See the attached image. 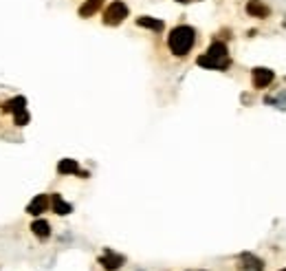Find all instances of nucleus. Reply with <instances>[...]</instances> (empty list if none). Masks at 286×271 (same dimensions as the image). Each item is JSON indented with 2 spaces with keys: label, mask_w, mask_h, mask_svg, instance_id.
Here are the masks:
<instances>
[{
  "label": "nucleus",
  "mask_w": 286,
  "mask_h": 271,
  "mask_svg": "<svg viewBox=\"0 0 286 271\" xmlns=\"http://www.w3.org/2000/svg\"><path fill=\"white\" fill-rule=\"evenodd\" d=\"M194 42H196V31L192 27H187V24H178L167 35V47L176 58H183V55L190 53Z\"/></svg>",
  "instance_id": "nucleus-1"
},
{
  "label": "nucleus",
  "mask_w": 286,
  "mask_h": 271,
  "mask_svg": "<svg viewBox=\"0 0 286 271\" xmlns=\"http://www.w3.org/2000/svg\"><path fill=\"white\" fill-rule=\"evenodd\" d=\"M128 18V4L121 2V0H115V2L108 4V9L104 11V24L108 27H117Z\"/></svg>",
  "instance_id": "nucleus-2"
},
{
  "label": "nucleus",
  "mask_w": 286,
  "mask_h": 271,
  "mask_svg": "<svg viewBox=\"0 0 286 271\" xmlns=\"http://www.w3.org/2000/svg\"><path fill=\"white\" fill-rule=\"evenodd\" d=\"M273 80H275V73L271 69H264V66H258V69H253V73H251L253 89H267Z\"/></svg>",
  "instance_id": "nucleus-3"
},
{
  "label": "nucleus",
  "mask_w": 286,
  "mask_h": 271,
  "mask_svg": "<svg viewBox=\"0 0 286 271\" xmlns=\"http://www.w3.org/2000/svg\"><path fill=\"white\" fill-rule=\"evenodd\" d=\"M124 263H126L124 256L115 254L112 249H106L104 256L99 258V265H101V267H104L106 271H117V269H121V267H124Z\"/></svg>",
  "instance_id": "nucleus-4"
},
{
  "label": "nucleus",
  "mask_w": 286,
  "mask_h": 271,
  "mask_svg": "<svg viewBox=\"0 0 286 271\" xmlns=\"http://www.w3.org/2000/svg\"><path fill=\"white\" fill-rule=\"evenodd\" d=\"M229 64H231V60H229V58H214V55H207V53L198 58V66H203V69L224 71V69H229Z\"/></svg>",
  "instance_id": "nucleus-5"
},
{
  "label": "nucleus",
  "mask_w": 286,
  "mask_h": 271,
  "mask_svg": "<svg viewBox=\"0 0 286 271\" xmlns=\"http://www.w3.org/2000/svg\"><path fill=\"white\" fill-rule=\"evenodd\" d=\"M49 205H51V203H49L47 194H38V196H35L33 201L27 205V214H31V216H40L42 212H47Z\"/></svg>",
  "instance_id": "nucleus-6"
},
{
  "label": "nucleus",
  "mask_w": 286,
  "mask_h": 271,
  "mask_svg": "<svg viewBox=\"0 0 286 271\" xmlns=\"http://www.w3.org/2000/svg\"><path fill=\"white\" fill-rule=\"evenodd\" d=\"M247 13H249V16H253V18H269L271 9L262 2V0H249V2H247Z\"/></svg>",
  "instance_id": "nucleus-7"
},
{
  "label": "nucleus",
  "mask_w": 286,
  "mask_h": 271,
  "mask_svg": "<svg viewBox=\"0 0 286 271\" xmlns=\"http://www.w3.org/2000/svg\"><path fill=\"white\" fill-rule=\"evenodd\" d=\"M240 260H242L240 267H244L247 271H262L264 269V263L260 258H255L253 254H242V256H240Z\"/></svg>",
  "instance_id": "nucleus-8"
},
{
  "label": "nucleus",
  "mask_w": 286,
  "mask_h": 271,
  "mask_svg": "<svg viewBox=\"0 0 286 271\" xmlns=\"http://www.w3.org/2000/svg\"><path fill=\"white\" fill-rule=\"evenodd\" d=\"M51 207H53V212L60 214V216H66V214L73 212V207H71L60 194H53V196H51Z\"/></svg>",
  "instance_id": "nucleus-9"
},
{
  "label": "nucleus",
  "mask_w": 286,
  "mask_h": 271,
  "mask_svg": "<svg viewBox=\"0 0 286 271\" xmlns=\"http://www.w3.org/2000/svg\"><path fill=\"white\" fill-rule=\"evenodd\" d=\"M101 4H104V0H86V2L79 7V16L81 18H90L93 13L99 11Z\"/></svg>",
  "instance_id": "nucleus-10"
},
{
  "label": "nucleus",
  "mask_w": 286,
  "mask_h": 271,
  "mask_svg": "<svg viewBox=\"0 0 286 271\" xmlns=\"http://www.w3.org/2000/svg\"><path fill=\"white\" fill-rule=\"evenodd\" d=\"M137 24L139 27H145V29H150V31H163V27L165 24L161 22V20H156V18H150V16H141V18H137Z\"/></svg>",
  "instance_id": "nucleus-11"
},
{
  "label": "nucleus",
  "mask_w": 286,
  "mask_h": 271,
  "mask_svg": "<svg viewBox=\"0 0 286 271\" xmlns=\"http://www.w3.org/2000/svg\"><path fill=\"white\" fill-rule=\"evenodd\" d=\"M58 172L60 175H79V166L75 159H62L58 163Z\"/></svg>",
  "instance_id": "nucleus-12"
},
{
  "label": "nucleus",
  "mask_w": 286,
  "mask_h": 271,
  "mask_svg": "<svg viewBox=\"0 0 286 271\" xmlns=\"http://www.w3.org/2000/svg\"><path fill=\"white\" fill-rule=\"evenodd\" d=\"M31 229H33V234L38 238H49L51 236V225L47 221H42V218H38V221H33L31 223Z\"/></svg>",
  "instance_id": "nucleus-13"
},
{
  "label": "nucleus",
  "mask_w": 286,
  "mask_h": 271,
  "mask_svg": "<svg viewBox=\"0 0 286 271\" xmlns=\"http://www.w3.org/2000/svg\"><path fill=\"white\" fill-rule=\"evenodd\" d=\"M207 55H214V58H229V49H227V44H224V42L216 40V42L209 44Z\"/></svg>",
  "instance_id": "nucleus-14"
},
{
  "label": "nucleus",
  "mask_w": 286,
  "mask_h": 271,
  "mask_svg": "<svg viewBox=\"0 0 286 271\" xmlns=\"http://www.w3.org/2000/svg\"><path fill=\"white\" fill-rule=\"evenodd\" d=\"M24 108H27V99H24L22 95L13 97V99L7 101V106H4V110H7V112H18V110H24Z\"/></svg>",
  "instance_id": "nucleus-15"
},
{
  "label": "nucleus",
  "mask_w": 286,
  "mask_h": 271,
  "mask_svg": "<svg viewBox=\"0 0 286 271\" xmlns=\"http://www.w3.org/2000/svg\"><path fill=\"white\" fill-rule=\"evenodd\" d=\"M13 119H16L18 126H27V124H29V112H27V108L13 112Z\"/></svg>",
  "instance_id": "nucleus-16"
},
{
  "label": "nucleus",
  "mask_w": 286,
  "mask_h": 271,
  "mask_svg": "<svg viewBox=\"0 0 286 271\" xmlns=\"http://www.w3.org/2000/svg\"><path fill=\"white\" fill-rule=\"evenodd\" d=\"M176 2H190V0H176Z\"/></svg>",
  "instance_id": "nucleus-17"
},
{
  "label": "nucleus",
  "mask_w": 286,
  "mask_h": 271,
  "mask_svg": "<svg viewBox=\"0 0 286 271\" xmlns=\"http://www.w3.org/2000/svg\"><path fill=\"white\" fill-rule=\"evenodd\" d=\"M282 271H286V269H282Z\"/></svg>",
  "instance_id": "nucleus-18"
}]
</instances>
